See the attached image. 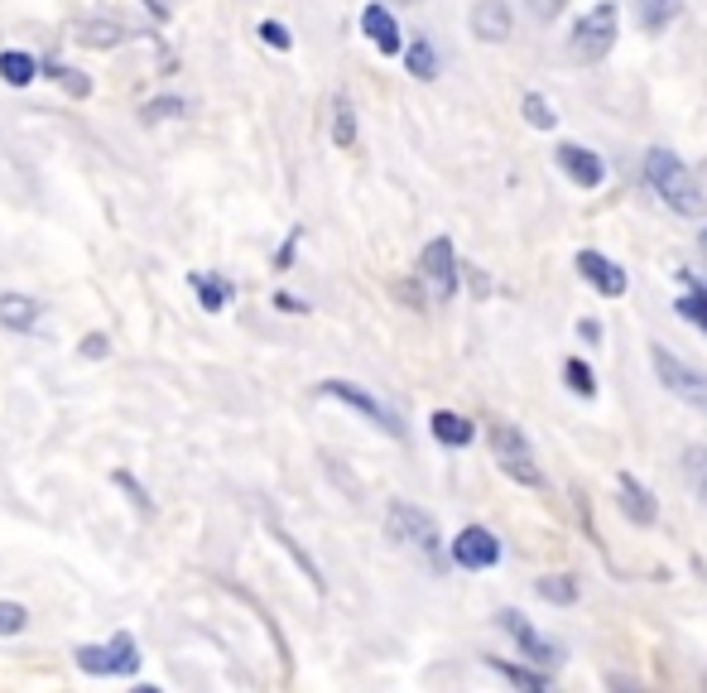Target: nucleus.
Here are the masks:
<instances>
[{
	"label": "nucleus",
	"instance_id": "1",
	"mask_svg": "<svg viewBox=\"0 0 707 693\" xmlns=\"http://www.w3.org/2000/svg\"><path fill=\"white\" fill-rule=\"evenodd\" d=\"M645 178H650V188L664 198L669 212H679V217H703L707 212V193L698 188V178H693L688 164L679 160L674 150H664V145L645 150Z\"/></svg>",
	"mask_w": 707,
	"mask_h": 693
},
{
	"label": "nucleus",
	"instance_id": "2",
	"mask_svg": "<svg viewBox=\"0 0 707 693\" xmlns=\"http://www.w3.org/2000/svg\"><path fill=\"white\" fill-rule=\"evenodd\" d=\"M616 24H621L616 0H602V5H592L588 15L572 24V34H568L572 63H602V58L612 54V44H616Z\"/></svg>",
	"mask_w": 707,
	"mask_h": 693
},
{
	"label": "nucleus",
	"instance_id": "3",
	"mask_svg": "<svg viewBox=\"0 0 707 693\" xmlns=\"http://www.w3.org/2000/svg\"><path fill=\"white\" fill-rule=\"evenodd\" d=\"M385 530H390V540H395V544H409V550H419L424 558H429V564H438L443 534H438V525H433L429 510H419V506H409V501H390V510H385Z\"/></svg>",
	"mask_w": 707,
	"mask_h": 693
},
{
	"label": "nucleus",
	"instance_id": "4",
	"mask_svg": "<svg viewBox=\"0 0 707 693\" xmlns=\"http://www.w3.org/2000/svg\"><path fill=\"white\" fill-rule=\"evenodd\" d=\"M486 439H491V453H496V462H501V472L510 482L544 486V472H540V462H534V448L525 443V434H520L515 424H491Z\"/></svg>",
	"mask_w": 707,
	"mask_h": 693
},
{
	"label": "nucleus",
	"instance_id": "5",
	"mask_svg": "<svg viewBox=\"0 0 707 693\" xmlns=\"http://www.w3.org/2000/svg\"><path fill=\"white\" fill-rule=\"evenodd\" d=\"M650 361H654V376H660V385H664L669 395L688 400L693 409H703V415H707V371L688 367V361H679L664 343H650Z\"/></svg>",
	"mask_w": 707,
	"mask_h": 693
},
{
	"label": "nucleus",
	"instance_id": "6",
	"mask_svg": "<svg viewBox=\"0 0 707 693\" xmlns=\"http://www.w3.org/2000/svg\"><path fill=\"white\" fill-rule=\"evenodd\" d=\"M318 395H327V400H343V405H351L357 415H366L375 424L381 434H390V439H405V424H399V415L390 405H381L371 391H361L357 381H323L318 385Z\"/></svg>",
	"mask_w": 707,
	"mask_h": 693
},
{
	"label": "nucleus",
	"instance_id": "7",
	"mask_svg": "<svg viewBox=\"0 0 707 693\" xmlns=\"http://www.w3.org/2000/svg\"><path fill=\"white\" fill-rule=\"evenodd\" d=\"M419 279L429 285V294L443 303L457 294V255H453V241L448 236H433L429 246L419 255Z\"/></svg>",
	"mask_w": 707,
	"mask_h": 693
},
{
	"label": "nucleus",
	"instance_id": "8",
	"mask_svg": "<svg viewBox=\"0 0 707 693\" xmlns=\"http://www.w3.org/2000/svg\"><path fill=\"white\" fill-rule=\"evenodd\" d=\"M453 564L457 568H472V574H482V568H496L501 564V540H496L486 525H467L457 530L453 540Z\"/></svg>",
	"mask_w": 707,
	"mask_h": 693
},
{
	"label": "nucleus",
	"instance_id": "9",
	"mask_svg": "<svg viewBox=\"0 0 707 693\" xmlns=\"http://www.w3.org/2000/svg\"><path fill=\"white\" fill-rule=\"evenodd\" d=\"M496 622H501L510 636H515V646L525 650V660H534V665H544V670H554V665H564V650L554 646V640H544L540 631H534L525 616L515 612V607H506V612H496Z\"/></svg>",
	"mask_w": 707,
	"mask_h": 693
},
{
	"label": "nucleus",
	"instance_id": "10",
	"mask_svg": "<svg viewBox=\"0 0 707 693\" xmlns=\"http://www.w3.org/2000/svg\"><path fill=\"white\" fill-rule=\"evenodd\" d=\"M554 154H558V169H564V174H568L578 188H596V184H602V178H606L602 154H592L588 145H572V140H564Z\"/></svg>",
	"mask_w": 707,
	"mask_h": 693
},
{
	"label": "nucleus",
	"instance_id": "11",
	"mask_svg": "<svg viewBox=\"0 0 707 693\" xmlns=\"http://www.w3.org/2000/svg\"><path fill=\"white\" fill-rule=\"evenodd\" d=\"M578 275L588 279L596 294H606V299L626 294V270H621L616 261H606L602 251H578Z\"/></svg>",
	"mask_w": 707,
	"mask_h": 693
},
{
	"label": "nucleus",
	"instance_id": "12",
	"mask_svg": "<svg viewBox=\"0 0 707 693\" xmlns=\"http://www.w3.org/2000/svg\"><path fill=\"white\" fill-rule=\"evenodd\" d=\"M616 492H621V510H626L630 525H654L660 520V501H654L650 486H640L630 472H621L616 477Z\"/></svg>",
	"mask_w": 707,
	"mask_h": 693
},
{
	"label": "nucleus",
	"instance_id": "13",
	"mask_svg": "<svg viewBox=\"0 0 707 693\" xmlns=\"http://www.w3.org/2000/svg\"><path fill=\"white\" fill-rule=\"evenodd\" d=\"M72 34H78V44H82V48H116V44H126V39H140V34L130 30V24L106 20V15L78 20V24H72Z\"/></svg>",
	"mask_w": 707,
	"mask_h": 693
},
{
	"label": "nucleus",
	"instance_id": "14",
	"mask_svg": "<svg viewBox=\"0 0 707 693\" xmlns=\"http://www.w3.org/2000/svg\"><path fill=\"white\" fill-rule=\"evenodd\" d=\"M472 34H477L482 44H506L510 39V5L506 0H482V5L472 10Z\"/></svg>",
	"mask_w": 707,
	"mask_h": 693
},
{
	"label": "nucleus",
	"instance_id": "15",
	"mask_svg": "<svg viewBox=\"0 0 707 693\" xmlns=\"http://www.w3.org/2000/svg\"><path fill=\"white\" fill-rule=\"evenodd\" d=\"M44 319V303L34 294H0V327L10 333H34Z\"/></svg>",
	"mask_w": 707,
	"mask_h": 693
},
{
	"label": "nucleus",
	"instance_id": "16",
	"mask_svg": "<svg viewBox=\"0 0 707 693\" xmlns=\"http://www.w3.org/2000/svg\"><path fill=\"white\" fill-rule=\"evenodd\" d=\"M361 30H366V39L381 48V54H399V24H395V15H390L385 5H366L361 10Z\"/></svg>",
	"mask_w": 707,
	"mask_h": 693
},
{
	"label": "nucleus",
	"instance_id": "17",
	"mask_svg": "<svg viewBox=\"0 0 707 693\" xmlns=\"http://www.w3.org/2000/svg\"><path fill=\"white\" fill-rule=\"evenodd\" d=\"M429 424H433V439L448 443V448H467L472 439H477V424L462 419V415H453V409H438Z\"/></svg>",
	"mask_w": 707,
	"mask_h": 693
},
{
	"label": "nucleus",
	"instance_id": "18",
	"mask_svg": "<svg viewBox=\"0 0 707 693\" xmlns=\"http://www.w3.org/2000/svg\"><path fill=\"white\" fill-rule=\"evenodd\" d=\"M136 670H140V646L130 631H120V636H112V646H106V674L130 679Z\"/></svg>",
	"mask_w": 707,
	"mask_h": 693
},
{
	"label": "nucleus",
	"instance_id": "19",
	"mask_svg": "<svg viewBox=\"0 0 707 693\" xmlns=\"http://www.w3.org/2000/svg\"><path fill=\"white\" fill-rule=\"evenodd\" d=\"M636 20L645 34H664L679 20V0H636Z\"/></svg>",
	"mask_w": 707,
	"mask_h": 693
},
{
	"label": "nucleus",
	"instance_id": "20",
	"mask_svg": "<svg viewBox=\"0 0 707 693\" xmlns=\"http://www.w3.org/2000/svg\"><path fill=\"white\" fill-rule=\"evenodd\" d=\"M333 145L337 150H351V145H357V106H351L347 92L333 96Z\"/></svg>",
	"mask_w": 707,
	"mask_h": 693
},
{
	"label": "nucleus",
	"instance_id": "21",
	"mask_svg": "<svg viewBox=\"0 0 707 693\" xmlns=\"http://www.w3.org/2000/svg\"><path fill=\"white\" fill-rule=\"evenodd\" d=\"M188 285L198 289V299H202V309H207V313H222V309H227V299H231V279L207 275V270H193Z\"/></svg>",
	"mask_w": 707,
	"mask_h": 693
},
{
	"label": "nucleus",
	"instance_id": "22",
	"mask_svg": "<svg viewBox=\"0 0 707 693\" xmlns=\"http://www.w3.org/2000/svg\"><path fill=\"white\" fill-rule=\"evenodd\" d=\"M0 78H5L10 88H30V82L39 78V63H34L30 54H20V48H5V54H0Z\"/></svg>",
	"mask_w": 707,
	"mask_h": 693
},
{
	"label": "nucleus",
	"instance_id": "23",
	"mask_svg": "<svg viewBox=\"0 0 707 693\" xmlns=\"http://www.w3.org/2000/svg\"><path fill=\"white\" fill-rule=\"evenodd\" d=\"M405 68H409V78L433 82V78H438V48H433L429 39H409V48H405Z\"/></svg>",
	"mask_w": 707,
	"mask_h": 693
},
{
	"label": "nucleus",
	"instance_id": "24",
	"mask_svg": "<svg viewBox=\"0 0 707 693\" xmlns=\"http://www.w3.org/2000/svg\"><path fill=\"white\" fill-rule=\"evenodd\" d=\"M534 592H540L544 602H554V607H572V602H578V578H568V574H544L540 582H534Z\"/></svg>",
	"mask_w": 707,
	"mask_h": 693
},
{
	"label": "nucleus",
	"instance_id": "25",
	"mask_svg": "<svg viewBox=\"0 0 707 693\" xmlns=\"http://www.w3.org/2000/svg\"><path fill=\"white\" fill-rule=\"evenodd\" d=\"M486 670H496L501 679H510L515 689H530V693H544L548 689V674L530 670V665H506V660H486Z\"/></svg>",
	"mask_w": 707,
	"mask_h": 693
},
{
	"label": "nucleus",
	"instance_id": "26",
	"mask_svg": "<svg viewBox=\"0 0 707 693\" xmlns=\"http://www.w3.org/2000/svg\"><path fill=\"white\" fill-rule=\"evenodd\" d=\"M684 279H688V285H693V294H684V299H679V303H674V309H679V313H684V319H688V323H698V327H703V333H707V285H703V279H693L688 270H684Z\"/></svg>",
	"mask_w": 707,
	"mask_h": 693
},
{
	"label": "nucleus",
	"instance_id": "27",
	"mask_svg": "<svg viewBox=\"0 0 707 693\" xmlns=\"http://www.w3.org/2000/svg\"><path fill=\"white\" fill-rule=\"evenodd\" d=\"M144 120H178V116H193V102L188 96H154V102L140 106Z\"/></svg>",
	"mask_w": 707,
	"mask_h": 693
},
{
	"label": "nucleus",
	"instance_id": "28",
	"mask_svg": "<svg viewBox=\"0 0 707 693\" xmlns=\"http://www.w3.org/2000/svg\"><path fill=\"white\" fill-rule=\"evenodd\" d=\"M44 78H54L58 88H63L68 96H92V78L78 68H63V63H44Z\"/></svg>",
	"mask_w": 707,
	"mask_h": 693
},
{
	"label": "nucleus",
	"instance_id": "29",
	"mask_svg": "<svg viewBox=\"0 0 707 693\" xmlns=\"http://www.w3.org/2000/svg\"><path fill=\"white\" fill-rule=\"evenodd\" d=\"M564 381H568V391L582 395V400L596 395V376H592V367H588L582 357H568V361H564Z\"/></svg>",
	"mask_w": 707,
	"mask_h": 693
},
{
	"label": "nucleus",
	"instance_id": "30",
	"mask_svg": "<svg viewBox=\"0 0 707 693\" xmlns=\"http://www.w3.org/2000/svg\"><path fill=\"white\" fill-rule=\"evenodd\" d=\"M520 112H525V120H530L534 130H554V126H558L554 106H548L540 92H525V102H520Z\"/></svg>",
	"mask_w": 707,
	"mask_h": 693
},
{
	"label": "nucleus",
	"instance_id": "31",
	"mask_svg": "<svg viewBox=\"0 0 707 693\" xmlns=\"http://www.w3.org/2000/svg\"><path fill=\"white\" fill-rule=\"evenodd\" d=\"M112 482H116L120 492L130 496V501H136V510H140V516H154V501H150V492H144V486H140L136 477H130V472H112Z\"/></svg>",
	"mask_w": 707,
	"mask_h": 693
},
{
	"label": "nucleus",
	"instance_id": "32",
	"mask_svg": "<svg viewBox=\"0 0 707 693\" xmlns=\"http://www.w3.org/2000/svg\"><path fill=\"white\" fill-rule=\"evenodd\" d=\"M684 472L693 477V486H698V496L707 501V448H688V453H684Z\"/></svg>",
	"mask_w": 707,
	"mask_h": 693
},
{
	"label": "nucleus",
	"instance_id": "33",
	"mask_svg": "<svg viewBox=\"0 0 707 693\" xmlns=\"http://www.w3.org/2000/svg\"><path fill=\"white\" fill-rule=\"evenodd\" d=\"M275 540H279V544H285V550H289V554H294V564L303 568V574H309V582H313V588H318V592H323V574H318V564H313V558H309V554H303V550H299V544H294V540H289V534H285V530H275Z\"/></svg>",
	"mask_w": 707,
	"mask_h": 693
},
{
	"label": "nucleus",
	"instance_id": "34",
	"mask_svg": "<svg viewBox=\"0 0 707 693\" xmlns=\"http://www.w3.org/2000/svg\"><path fill=\"white\" fill-rule=\"evenodd\" d=\"M30 626V612L20 602H0V636H20Z\"/></svg>",
	"mask_w": 707,
	"mask_h": 693
},
{
	"label": "nucleus",
	"instance_id": "35",
	"mask_svg": "<svg viewBox=\"0 0 707 693\" xmlns=\"http://www.w3.org/2000/svg\"><path fill=\"white\" fill-rule=\"evenodd\" d=\"M78 665H82L88 674L106 679V646H82V650H78Z\"/></svg>",
	"mask_w": 707,
	"mask_h": 693
},
{
	"label": "nucleus",
	"instance_id": "36",
	"mask_svg": "<svg viewBox=\"0 0 707 693\" xmlns=\"http://www.w3.org/2000/svg\"><path fill=\"white\" fill-rule=\"evenodd\" d=\"M260 39L270 44V48H279V54H289V48H294V39H289V30L279 20H265L260 24Z\"/></svg>",
	"mask_w": 707,
	"mask_h": 693
},
{
	"label": "nucleus",
	"instance_id": "37",
	"mask_svg": "<svg viewBox=\"0 0 707 693\" xmlns=\"http://www.w3.org/2000/svg\"><path fill=\"white\" fill-rule=\"evenodd\" d=\"M106 347H112V343H106V333H88V337H82V357H88V361H102Z\"/></svg>",
	"mask_w": 707,
	"mask_h": 693
},
{
	"label": "nucleus",
	"instance_id": "38",
	"mask_svg": "<svg viewBox=\"0 0 707 693\" xmlns=\"http://www.w3.org/2000/svg\"><path fill=\"white\" fill-rule=\"evenodd\" d=\"M294 251H299V227L289 231V241L279 246V255H275V270H289V261H294Z\"/></svg>",
	"mask_w": 707,
	"mask_h": 693
},
{
	"label": "nucleus",
	"instance_id": "39",
	"mask_svg": "<svg viewBox=\"0 0 707 693\" xmlns=\"http://www.w3.org/2000/svg\"><path fill=\"white\" fill-rule=\"evenodd\" d=\"M530 10H534L540 20H554L558 10H564V0H530Z\"/></svg>",
	"mask_w": 707,
	"mask_h": 693
},
{
	"label": "nucleus",
	"instance_id": "40",
	"mask_svg": "<svg viewBox=\"0 0 707 693\" xmlns=\"http://www.w3.org/2000/svg\"><path fill=\"white\" fill-rule=\"evenodd\" d=\"M275 309L279 313H309V303L294 299V294H275Z\"/></svg>",
	"mask_w": 707,
	"mask_h": 693
},
{
	"label": "nucleus",
	"instance_id": "41",
	"mask_svg": "<svg viewBox=\"0 0 707 693\" xmlns=\"http://www.w3.org/2000/svg\"><path fill=\"white\" fill-rule=\"evenodd\" d=\"M578 337H582V343H602V323H596V319H582V323H578Z\"/></svg>",
	"mask_w": 707,
	"mask_h": 693
},
{
	"label": "nucleus",
	"instance_id": "42",
	"mask_svg": "<svg viewBox=\"0 0 707 693\" xmlns=\"http://www.w3.org/2000/svg\"><path fill=\"white\" fill-rule=\"evenodd\" d=\"M140 5L150 10V15H160V20H169V5H164V0H140Z\"/></svg>",
	"mask_w": 707,
	"mask_h": 693
},
{
	"label": "nucleus",
	"instance_id": "43",
	"mask_svg": "<svg viewBox=\"0 0 707 693\" xmlns=\"http://www.w3.org/2000/svg\"><path fill=\"white\" fill-rule=\"evenodd\" d=\"M703 251H707V231H703Z\"/></svg>",
	"mask_w": 707,
	"mask_h": 693
},
{
	"label": "nucleus",
	"instance_id": "44",
	"mask_svg": "<svg viewBox=\"0 0 707 693\" xmlns=\"http://www.w3.org/2000/svg\"><path fill=\"white\" fill-rule=\"evenodd\" d=\"M703 684H707V674H703Z\"/></svg>",
	"mask_w": 707,
	"mask_h": 693
}]
</instances>
